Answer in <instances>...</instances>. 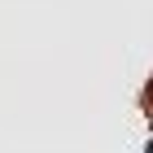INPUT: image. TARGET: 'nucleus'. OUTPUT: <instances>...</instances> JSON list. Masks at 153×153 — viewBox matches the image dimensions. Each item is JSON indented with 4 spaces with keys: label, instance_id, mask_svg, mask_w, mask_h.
Here are the masks:
<instances>
[{
    "label": "nucleus",
    "instance_id": "f257e3e1",
    "mask_svg": "<svg viewBox=\"0 0 153 153\" xmlns=\"http://www.w3.org/2000/svg\"><path fill=\"white\" fill-rule=\"evenodd\" d=\"M144 153H153V140H149V149H144Z\"/></svg>",
    "mask_w": 153,
    "mask_h": 153
}]
</instances>
